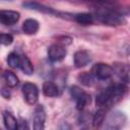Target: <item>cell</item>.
<instances>
[{
	"mask_svg": "<svg viewBox=\"0 0 130 130\" xmlns=\"http://www.w3.org/2000/svg\"><path fill=\"white\" fill-rule=\"evenodd\" d=\"M126 90L127 87L123 83H118L109 86L98 94L95 104L99 108L105 109L106 107H111L123 99L124 94L126 93Z\"/></svg>",
	"mask_w": 130,
	"mask_h": 130,
	"instance_id": "6da1fadb",
	"label": "cell"
},
{
	"mask_svg": "<svg viewBox=\"0 0 130 130\" xmlns=\"http://www.w3.org/2000/svg\"><path fill=\"white\" fill-rule=\"evenodd\" d=\"M94 16L99 21L109 25H120L124 22L122 13L118 12L117 10H112V9L100 10L96 11Z\"/></svg>",
	"mask_w": 130,
	"mask_h": 130,
	"instance_id": "7a4b0ae2",
	"label": "cell"
},
{
	"mask_svg": "<svg viewBox=\"0 0 130 130\" xmlns=\"http://www.w3.org/2000/svg\"><path fill=\"white\" fill-rule=\"evenodd\" d=\"M91 74L100 80H106L112 77V75L114 74V69L108 64L98 63L92 67Z\"/></svg>",
	"mask_w": 130,
	"mask_h": 130,
	"instance_id": "3957f363",
	"label": "cell"
},
{
	"mask_svg": "<svg viewBox=\"0 0 130 130\" xmlns=\"http://www.w3.org/2000/svg\"><path fill=\"white\" fill-rule=\"evenodd\" d=\"M70 93H71L72 98H74V100L76 101V109L78 111H82L84 109V107L86 106L87 102L89 101L88 94L76 85H73L70 88Z\"/></svg>",
	"mask_w": 130,
	"mask_h": 130,
	"instance_id": "277c9868",
	"label": "cell"
},
{
	"mask_svg": "<svg viewBox=\"0 0 130 130\" xmlns=\"http://www.w3.org/2000/svg\"><path fill=\"white\" fill-rule=\"evenodd\" d=\"M22 92L25 102L28 105H35L39 98V88L35 83L26 82L22 86Z\"/></svg>",
	"mask_w": 130,
	"mask_h": 130,
	"instance_id": "5b68a950",
	"label": "cell"
},
{
	"mask_svg": "<svg viewBox=\"0 0 130 130\" xmlns=\"http://www.w3.org/2000/svg\"><path fill=\"white\" fill-rule=\"evenodd\" d=\"M126 122V117L121 112H113L106 119V127L109 129H120Z\"/></svg>",
	"mask_w": 130,
	"mask_h": 130,
	"instance_id": "8992f818",
	"label": "cell"
},
{
	"mask_svg": "<svg viewBox=\"0 0 130 130\" xmlns=\"http://www.w3.org/2000/svg\"><path fill=\"white\" fill-rule=\"evenodd\" d=\"M66 54H67L66 49L61 44H53L48 49V57L52 62L62 61L65 58Z\"/></svg>",
	"mask_w": 130,
	"mask_h": 130,
	"instance_id": "52a82bcc",
	"label": "cell"
},
{
	"mask_svg": "<svg viewBox=\"0 0 130 130\" xmlns=\"http://www.w3.org/2000/svg\"><path fill=\"white\" fill-rule=\"evenodd\" d=\"M19 12L14 10H0V22L4 25H12L18 21Z\"/></svg>",
	"mask_w": 130,
	"mask_h": 130,
	"instance_id": "ba28073f",
	"label": "cell"
},
{
	"mask_svg": "<svg viewBox=\"0 0 130 130\" xmlns=\"http://www.w3.org/2000/svg\"><path fill=\"white\" fill-rule=\"evenodd\" d=\"M46 113L42 106H38L34 114V128L36 130H43L45 128Z\"/></svg>",
	"mask_w": 130,
	"mask_h": 130,
	"instance_id": "9c48e42d",
	"label": "cell"
},
{
	"mask_svg": "<svg viewBox=\"0 0 130 130\" xmlns=\"http://www.w3.org/2000/svg\"><path fill=\"white\" fill-rule=\"evenodd\" d=\"M24 7L28 8V9H32L42 13H47V14H58V11L54 10L52 7L46 6L44 4H40L38 2H32V1H28V2H24L22 4Z\"/></svg>",
	"mask_w": 130,
	"mask_h": 130,
	"instance_id": "30bf717a",
	"label": "cell"
},
{
	"mask_svg": "<svg viewBox=\"0 0 130 130\" xmlns=\"http://www.w3.org/2000/svg\"><path fill=\"white\" fill-rule=\"evenodd\" d=\"M73 60H74V65L76 68H82L84 66H86L89 61H90V57H89V54L86 52V51H77L75 54H74V57H73Z\"/></svg>",
	"mask_w": 130,
	"mask_h": 130,
	"instance_id": "8fae6325",
	"label": "cell"
},
{
	"mask_svg": "<svg viewBox=\"0 0 130 130\" xmlns=\"http://www.w3.org/2000/svg\"><path fill=\"white\" fill-rule=\"evenodd\" d=\"M39 27H40L39 21L34 19V18H28V19L24 20V22L22 24V30L26 35H34V34H36L39 30Z\"/></svg>",
	"mask_w": 130,
	"mask_h": 130,
	"instance_id": "7c38bea8",
	"label": "cell"
},
{
	"mask_svg": "<svg viewBox=\"0 0 130 130\" xmlns=\"http://www.w3.org/2000/svg\"><path fill=\"white\" fill-rule=\"evenodd\" d=\"M21 71L26 74V75H31L34 73V66L32 63L30 62V60L28 59V57L22 55L19 56V66H18Z\"/></svg>",
	"mask_w": 130,
	"mask_h": 130,
	"instance_id": "4fadbf2b",
	"label": "cell"
},
{
	"mask_svg": "<svg viewBox=\"0 0 130 130\" xmlns=\"http://www.w3.org/2000/svg\"><path fill=\"white\" fill-rule=\"evenodd\" d=\"M43 93L49 98L57 96L59 93L58 86L52 81H45L43 84Z\"/></svg>",
	"mask_w": 130,
	"mask_h": 130,
	"instance_id": "5bb4252c",
	"label": "cell"
},
{
	"mask_svg": "<svg viewBox=\"0 0 130 130\" xmlns=\"http://www.w3.org/2000/svg\"><path fill=\"white\" fill-rule=\"evenodd\" d=\"M3 121H4V125L7 129H9V130L17 129V120L11 113L5 111L3 113Z\"/></svg>",
	"mask_w": 130,
	"mask_h": 130,
	"instance_id": "9a60e30c",
	"label": "cell"
},
{
	"mask_svg": "<svg viewBox=\"0 0 130 130\" xmlns=\"http://www.w3.org/2000/svg\"><path fill=\"white\" fill-rule=\"evenodd\" d=\"M74 19L77 23H79L81 25H88V24H91L93 22L94 16L90 13L83 12V13H77L74 16Z\"/></svg>",
	"mask_w": 130,
	"mask_h": 130,
	"instance_id": "2e32d148",
	"label": "cell"
},
{
	"mask_svg": "<svg viewBox=\"0 0 130 130\" xmlns=\"http://www.w3.org/2000/svg\"><path fill=\"white\" fill-rule=\"evenodd\" d=\"M3 77H4L7 85L10 86V87H15L19 82L18 77L11 71H5L4 74H3Z\"/></svg>",
	"mask_w": 130,
	"mask_h": 130,
	"instance_id": "e0dca14e",
	"label": "cell"
},
{
	"mask_svg": "<svg viewBox=\"0 0 130 130\" xmlns=\"http://www.w3.org/2000/svg\"><path fill=\"white\" fill-rule=\"evenodd\" d=\"M105 117H106V111L104 108H100L95 114L92 117V124L94 127H100L101 124L105 121Z\"/></svg>",
	"mask_w": 130,
	"mask_h": 130,
	"instance_id": "ac0fdd59",
	"label": "cell"
},
{
	"mask_svg": "<svg viewBox=\"0 0 130 130\" xmlns=\"http://www.w3.org/2000/svg\"><path fill=\"white\" fill-rule=\"evenodd\" d=\"M78 80L81 84L85 85V86H91L93 84V78H92V74L87 73V72H83L81 74L78 75Z\"/></svg>",
	"mask_w": 130,
	"mask_h": 130,
	"instance_id": "d6986e66",
	"label": "cell"
},
{
	"mask_svg": "<svg viewBox=\"0 0 130 130\" xmlns=\"http://www.w3.org/2000/svg\"><path fill=\"white\" fill-rule=\"evenodd\" d=\"M7 63L11 68H17L19 66V56L16 53H10L7 56Z\"/></svg>",
	"mask_w": 130,
	"mask_h": 130,
	"instance_id": "ffe728a7",
	"label": "cell"
},
{
	"mask_svg": "<svg viewBox=\"0 0 130 130\" xmlns=\"http://www.w3.org/2000/svg\"><path fill=\"white\" fill-rule=\"evenodd\" d=\"M13 42V37L9 34H0V44L4 46L11 45Z\"/></svg>",
	"mask_w": 130,
	"mask_h": 130,
	"instance_id": "44dd1931",
	"label": "cell"
},
{
	"mask_svg": "<svg viewBox=\"0 0 130 130\" xmlns=\"http://www.w3.org/2000/svg\"><path fill=\"white\" fill-rule=\"evenodd\" d=\"M88 1H92L99 4H114L116 2V0H88Z\"/></svg>",
	"mask_w": 130,
	"mask_h": 130,
	"instance_id": "7402d4cb",
	"label": "cell"
},
{
	"mask_svg": "<svg viewBox=\"0 0 130 130\" xmlns=\"http://www.w3.org/2000/svg\"><path fill=\"white\" fill-rule=\"evenodd\" d=\"M0 93L2 94V96L4 98V99H9L10 98V92L8 91V89H6V88H1V90H0Z\"/></svg>",
	"mask_w": 130,
	"mask_h": 130,
	"instance_id": "603a6c76",
	"label": "cell"
},
{
	"mask_svg": "<svg viewBox=\"0 0 130 130\" xmlns=\"http://www.w3.org/2000/svg\"><path fill=\"white\" fill-rule=\"evenodd\" d=\"M18 123H20L21 125H17V128H19V129H23V128H26V129H27V128H28V126L26 125V121H25V120H24V121L21 120V122H18Z\"/></svg>",
	"mask_w": 130,
	"mask_h": 130,
	"instance_id": "cb8c5ba5",
	"label": "cell"
}]
</instances>
